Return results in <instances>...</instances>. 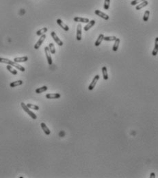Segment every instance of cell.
I'll list each match as a JSON object with an SVG mask.
<instances>
[{
	"label": "cell",
	"instance_id": "6da1fadb",
	"mask_svg": "<svg viewBox=\"0 0 158 178\" xmlns=\"http://www.w3.org/2000/svg\"><path fill=\"white\" fill-rule=\"evenodd\" d=\"M0 63H6V64H8L9 65H11V66H13L14 67L17 68V69H19L22 72H24L25 71V69L23 67V66L20 65L19 64L17 63H15L14 61H12L9 59H7V58H0Z\"/></svg>",
	"mask_w": 158,
	"mask_h": 178
},
{
	"label": "cell",
	"instance_id": "7a4b0ae2",
	"mask_svg": "<svg viewBox=\"0 0 158 178\" xmlns=\"http://www.w3.org/2000/svg\"><path fill=\"white\" fill-rule=\"evenodd\" d=\"M21 106L22 107V108L23 109V110H24L25 112H27V113L28 114V115H30L32 119H37V116H36V114H35L33 112H32V111L30 110V108L27 106L26 104H25L23 102H21Z\"/></svg>",
	"mask_w": 158,
	"mask_h": 178
},
{
	"label": "cell",
	"instance_id": "3957f363",
	"mask_svg": "<svg viewBox=\"0 0 158 178\" xmlns=\"http://www.w3.org/2000/svg\"><path fill=\"white\" fill-rule=\"evenodd\" d=\"M45 38H46V35H45V34H43V35H41L39 40L37 41V43H36V45H34V49H35V50H38L40 48V47L41 46V45H42L43 42H44V40H45Z\"/></svg>",
	"mask_w": 158,
	"mask_h": 178
},
{
	"label": "cell",
	"instance_id": "277c9868",
	"mask_svg": "<svg viewBox=\"0 0 158 178\" xmlns=\"http://www.w3.org/2000/svg\"><path fill=\"white\" fill-rule=\"evenodd\" d=\"M45 54H46L47 60V62L48 64L49 65L52 64V59H51V53H50L49 49L48 47H45Z\"/></svg>",
	"mask_w": 158,
	"mask_h": 178
},
{
	"label": "cell",
	"instance_id": "5b68a950",
	"mask_svg": "<svg viewBox=\"0 0 158 178\" xmlns=\"http://www.w3.org/2000/svg\"><path fill=\"white\" fill-rule=\"evenodd\" d=\"M99 79V75H97V76H95V77H94L93 79H92V82L90 83V84L88 86L89 90H93V89H94L95 86H96V84H97V82H98Z\"/></svg>",
	"mask_w": 158,
	"mask_h": 178
},
{
	"label": "cell",
	"instance_id": "8992f818",
	"mask_svg": "<svg viewBox=\"0 0 158 178\" xmlns=\"http://www.w3.org/2000/svg\"><path fill=\"white\" fill-rule=\"evenodd\" d=\"M51 36H52V38H53V40H55V42H56L59 46H62L63 42L59 38H58V36L56 35V34L55 32H51Z\"/></svg>",
	"mask_w": 158,
	"mask_h": 178
},
{
	"label": "cell",
	"instance_id": "52a82bcc",
	"mask_svg": "<svg viewBox=\"0 0 158 178\" xmlns=\"http://www.w3.org/2000/svg\"><path fill=\"white\" fill-rule=\"evenodd\" d=\"M56 22H57V23L62 28L63 30H64V31H66V32H68L69 30V26L66 25V24H65V23H64L62 21L61 19H57V21H56Z\"/></svg>",
	"mask_w": 158,
	"mask_h": 178
},
{
	"label": "cell",
	"instance_id": "ba28073f",
	"mask_svg": "<svg viewBox=\"0 0 158 178\" xmlns=\"http://www.w3.org/2000/svg\"><path fill=\"white\" fill-rule=\"evenodd\" d=\"M95 13L97 16L101 17L102 19H103L105 20H108L109 18L107 14L104 13H103V12H101V11H100V10H96L95 11Z\"/></svg>",
	"mask_w": 158,
	"mask_h": 178
},
{
	"label": "cell",
	"instance_id": "9c48e42d",
	"mask_svg": "<svg viewBox=\"0 0 158 178\" xmlns=\"http://www.w3.org/2000/svg\"><path fill=\"white\" fill-rule=\"evenodd\" d=\"M46 98L49 99H59L60 97V95L59 93H49L46 95Z\"/></svg>",
	"mask_w": 158,
	"mask_h": 178
},
{
	"label": "cell",
	"instance_id": "30bf717a",
	"mask_svg": "<svg viewBox=\"0 0 158 178\" xmlns=\"http://www.w3.org/2000/svg\"><path fill=\"white\" fill-rule=\"evenodd\" d=\"M77 40H82V25L79 23L77 25Z\"/></svg>",
	"mask_w": 158,
	"mask_h": 178
},
{
	"label": "cell",
	"instance_id": "8fae6325",
	"mask_svg": "<svg viewBox=\"0 0 158 178\" xmlns=\"http://www.w3.org/2000/svg\"><path fill=\"white\" fill-rule=\"evenodd\" d=\"M74 21L75 22H80V23H88L90 21V20L88 18H83V17H76L74 18Z\"/></svg>",
	"mask_w": 158,
	"mask_h": 178
},
{
	"label": "cell",
	"instance_id": "7c38bea8",
	"mask_svg": "<svg viewBox=\"0 0 158 178\" xmlns=\"http://www.w3.org/2000/svg\"><path fill=\"white\" fill-rule=\"evenodd\" d=\"M95 20H92V21H89L88 24L86 25V26L84 27V30L85 31V32H87V31H88L91 27H92V26H94L95 25Z\"/></svg>",
	"mask_w": 158,
	"mask_h": 178
},
{
	"label": "cell",
	"instance_id": "4fadbf2b",
	"mask_svg": "<svg viewBox=\"0 0 158 178\" xmlns=\"http://www.w3.org/2000/svg\"><path fill=\"white\" fill-rule=\"evenodd\" d=\"M28 60V57L27 56H23V57H19V58H15L14 59V62L15 63H25Z\"/></svg>",
	"mask_w": 158,
	"mask_h": 178
},
{
	"label": "cell",
	"instance_id": "5bb4252c",
	"mask_svg": "<svg viewBox=\"0 0 158 178\" xmlns=\"http://www.w3.org/2000/svg\"><path fill=\"white\" fill-rule=\"evenodd\" d=\"M40 126H41V127L43 129V132H45V134L46 135H49L50 134H51V132H50L49 129L47 127V126L46 125V124H45V123H41Z\"/></svg>",
	"mask_w": 158,
	"mask_h": 178
},
{
	"label": "cell",
	"instance_id": "9a60e30c",
	"mask_svg": "<svg viewBox=\"0 0 158 178\" xmlns=\"http://www.w3.org/2000/svg\"><path fill=\"white\" fill-rule=\"evenodd\" d=\"M158 37H156L155 40V47L154 49L153 50L152 55L153 56H157L158 55Z\"/></svg>",
	"mask_w": 158,
	"mask_h": 178
},
{
	"label": "cell",
	"instance_id": "2e32d148",
	"mask_svg": "<svg viewBox=\"0 0 158 178\" xmlns=\"http://www.w3.org/2000/svg\"><path fill=\"white\" fill-rule=\"evenodd\" d=\"M147 5H148V1H147L146 0H145V1H142L141 3H140L139 5L136 6V7H135V9H136L137 10H141L142 8H143L144 7L146 6Z\"/></svg>",
	"mask_w": 158,
	"mask_h": 178
},
{
	"label": "cell",
	"instance_id": "e0dca14e",
	"mask_svg": "<svg viewBox=\"0 0 158 178\" xmlns=\"http://www.w3.org/2000/svg\"><path fill=\"white\" fill-rule=\"evenodd\" d=\"M103 38H104V35H103V34H101L99 36V37H98L97 40H96L95 43V45L96 47L99 46V45L101 44V42L103 40Z\"/></svg>",
	"mask_w": 158,
	"mask_h": 178
},
{
	"label": "cell",
	"instance_id": "ac0fdd59",
	"mask_svg": "<svg viewBox=\"0 0 158 178\" xmlns=\"http://www.w3.org/2000/svg\"><path fill=\"white\" fill-rule=\"evenodd\" d=\"M22 84H23V81H22V80H18V81H15V82L10 83V87H12V88H14V87H16V86H21Z\"/></svg>",
	"mask_w": 158,
	"mask_h": 178
},
{
	"label": "cell",
	"instance_id": "d6986e66",
	"mask_svg": "<svg viewBox=\"0 0 158 178\" xmlns=\"http://www.w3.org/2000/svg\"><path fill=\"white\" fill-rule=\"evenodd\" d=\"M102 74L103 79L105 80L108 79V70H107L106 66H103L102 68Z\"/></svg>",
	"mask_w": 158,
	"mask_h": 178
},
{
	"label": "cell",
	"instance_id": "ffe728a7",
	"mask_svg": "<svg viewBox=\"0 0 158 178\" xmlns=\"http://www.w3.org/2000/svg\"><path fill=\"white\" fill-rule=\"evenodd\" d=\"M115 41V43H114V46H113V48H112V50L114 51H116L118 49H119V44H120V38H116V40H114Z\"/></svg>",
	"mask_w": 158,
	"mask_h": 178
},
{
	"label": "cell",
	"instance_id": "44dd1931",
	"mask_svg": "<svg viewBox=\"0 0 158 178\" xmlns=\"http://www.w3.org/2000/svg\"><path fill=\"white\" fill-rule=\"evenodd\" d=\"M47 89H48L47 86H42V87H40V88H38V89H36V93H38V94H40V93H42V92L46 91Z\"/></svg>",
	"mask_w": 158,
	"mask_h": 178
},
{
	"label": "cell",
	"instance_id": "7402d4cb",
	"mask_svg": "<svg viewBox=\"0 0 158 178\" xmlns=\"http://www.w3.org/2000/svg\"><path fill=\"white\" fill-rule=\"evenodd\" d=\"M6 68H7V69L8 70V71H10L12 74H13V75H17V70L14 69L13 67L11 66V65H9V64H8V65L6 66Z\"/></svg>",
	"mask_w": 158,
	"mask_h": 178
},
{
	"label": "cell",
	"instance_id": "603a6c76",
	"mask_svg": "<svg viewBox=\"0 0 158 178\" xmlns=\"http://www.w3.org/2000/svg\"><path fill=\"white\" fill-rule=\"evenodd\" d=\"M47 32V27H43V28L36 32V35L37 36H41V35H43L45 33H46Z\"/></svg>",
	"mask_w": 158,
	"mask_h": 178
},
{
	"label": "cell",
	"instance_id": "cb8c5ba5",
	"mask_svg": "<svg viewBox=\"0 0 158 178\" xmlns=\"http://www.w3.org/2000/svg\"><path fill=\"white\" fill-rule=\"evenodd\" d=\"M49 49L50 53L52 54H55L56 53V49H55V46L52 43H49Z\"/></svg>",
	"mask_w": 158,
	"mask_h": 178
},
{
	"label": "cell",
	"instance_id": "d4e9b609",
	"mask_svg": "<svg viewBox=\"0 0 158 178\" xmlns=\"http://www.w3.org/2000/svg\"><path fill=\"white\" fill-rule=\"evenodd\" d=\"M149 15H150V11L149 10H146L144 14V17H143V21H147L149 18Z\"/></svg>",
	"mask_w": 158,
	"mask_h": 178
},
{
	"label": "cell",
	"instance_id": "484cf974",
	"mask_svg": "<svg viewBox=\"0 0 158 178\" xmlns=\"http://www.w3.org/2000/svg\"><path fill=\"white\" fill-rule=\"evenodd\" d=\"M116 38V37L114 36H104L103 40L105 41H114Z\"/></svg>",
	"mask_w": 158,
	"mask_h": 178
},
{
	"label": "cell",
	"instance_id": "4316f807",
	"mask_svg": "<svg viewBox=\"0 0 158 178\" xmlns=\"http://www.w3.org/2000/svg\"><path fill=\"white\" fill-rule=\"evenodd\" d=\"M27 106L30 109H32V110H39V107L36 105H34V104H31V103H27Z\"/></svg>",
	"mask_w": 158,
	"mask_h": 178
},
{
	"label": "cell",
	"instance_id": "83f0119b",
	"mask_svg": "<svg viewBox=\"0 0 158 178\" xmlns=\"http://www.w3.org/2000/svg\"><path fill=\"white\" fill-rule=\"evenodd\" d=\"M109 3H110V0H105L104 2V9L105 10H108L109 8Z\"/></svg>",
	"mask_w": 158,
	"mask_h": 178
},
{
	"label": "cell",
	"instance_id": "f1b7e54d",
	"mask_svg": "<svg viewBox=\"0 0 158 178\" xmlns=\"http://www.w3.org/2000/svg\"><path fill=\"white\" fill-rule=\"evenodd\" d=\"M145 1V0H134V1H132V2H131V5L132 6H135L136 4L141 3L142 1Z\"/></svg>",
	"mask_w": 158,
	"mask_h": 178
},
{
	"label": "cell",
	"instance_id": "f546056e",
	"mask_svg": "<svg viewBox=\"0 0 158 178\" xmlns=\"http://www.w3.org/2000/svg\"><path fill=\"white\" fill-rule=\"evenodd\" d=\"M150 178H155V173H152L151 174V176H150Z\"/></svg>",
	"mask_w": 158,
	"mask_h": 178
}]
</instances>
